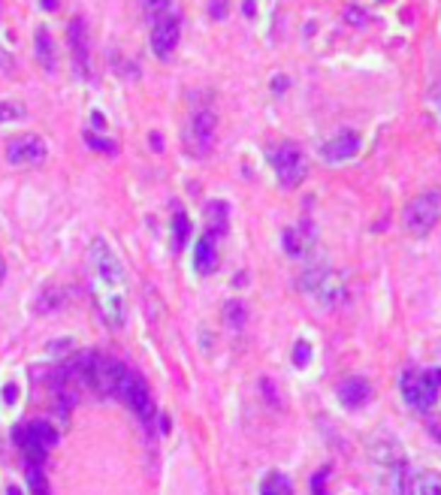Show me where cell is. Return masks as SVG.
<instances>
[{
    "label": "cell",
    "mask_w": 441,
    "mask_h": 495,
    "mask_svg": "<svg viewBox=\"0 0 441 495\" xmlns=\"http://www.w3.org/2000/svg\"><path fill=\"white\" fill-rule=\"evenodd\" d=\"M91 269H94V302L97 311L112 330H121L127 320V302H124V266L106 239L91 242Z\"/></svg>",
    "instance_id": "obj_1"
},
{
    "label": "cell",
    "mask_w": 441,
    "mask_h": 495,
    "mask_svg": "<svg viewBox=\"0 0 441 495\" xmlns=\"http://www.w3.org/2000/svg\"><path fill=\"white\" fill-rule=\"evenodd\" d=\"M299 287L305 290V293H311L323 308H338V305H345V302H348L345 278H342V272H336V269L326 263V257L311 260L309 266L302 269Z\"/></svg>",
    "instance_id": "obj_2"
},
{
    "label": "cell",
    "mask_w": 441,
    "mask_h": 495,
    "mask_svg": "<svg viewBox=\"0 0 441 495\" xmlns=\"http://www.w3.org/2000/svg\"><path fill=\"white\" fill-rule=\"evenodd\" d=\"M399 390L408 408L429 411L438 402L441 390V368H405L399 378Z\"/></svg>",
    "instance_id": "obj_3"
},
{
    "label": "cell",
    "mask_w": 441,
    "mask_h": 495,
    "mask_svg": "<svg viewBox=\"0 0 441 495\" xmlns=\"http://www.w3.org/2000/svg\"><path fill=\"white\" fill-rule=\"evenodd\" d=\"M13 441L16 447L25 453V459L30 465H42L49 456V450L58 444V429L49 420H30L21 423L13 429Z\"/></svg>",
    "instance_id": "obj_4"
},
{
    "label": "cell",
    "mask_w": 441,
    "mask_h": 495,
    "mask_svg": "<svg viewBox=\"0 0 441 495\" xmlns=\"http://www.w3.org/2000/svg\"><path fill=\"white\" fill-rule=\"evenodd\" d=\"M269 163H273L275 170V178L281 187H299L305 182V175H309V161H305V151L299 148V145L293 142H281L275 145L273 151H269Z\"/></svg>",
    "instance_id": "obj_5"
},
{
    "label": "cell",
    "mask_w": 441,
    "mask_h": 495,
    "mask_svg": "<svg viewBox=\"0 0 441 495\" xmlns=\"http://www.w3.org/2000/svg\"><path fill=\"white\" fill-rule=\"evenodd\" d=\"M115 396L127 404V408L137 414V417L145 423V426H151L154 423V399H151V390L149 384L137 375L133 368H124L121 371V378H118V387H115Z\"/></svg>",
    "instance_id": "obj_6"
},
{
    "label": "cell",
    "mask_w": 441,
    "mask_h": 495,
    "mask_svg": "<svg viewBox=\"0 0 441 495\" xmlns=\"http://www.w3.org/2000/svg\"><path fill=\"white\" fill-rule=\"evenodd\" d=\"M441 218V190L433 187V190H423V194H417L408 206H405V230L411 235H426L433 233V227L438 223Z\"/></svg>",
    "instance_id": "obj_7"
},
{
    "label": "cell",
    "mask_w": 441,
    "mask_h": 495,
    "mask_svg": "<svg viewBox=\"0 0 441 495\" xmlns=\"http://www.w3.org/2000/svg\"><path fill=\"white\" fill-rule=\"evenodd\" d=\"M46 142L37 133H21V136H13L6 142V161L13 166H37L46 161Z\"/></svg>",
    "instance_id": "obj_8"
},
{
    "label": "cell",
    "mask_w": 441,
    "mask_h": 495,
    "mask_svg": "<svg viewBox=\"0 0 441 495\" xmlns=\"http://www.w3.org/2000/svg\"><path fill=\"white\" fill-rule=\"evenodd\" d=\"M214 127H218L214 112H209V109L194 112L190 127H188V151L194 154V157H206L212 151V145H214Z\"/></svg>",
    "instance_id": "obj_9"
},
{
    "label": "cell",
    "mask_w": 441,
    "mask_h": 495,
    "mask_svg": "<svg viewBox=\"0 0 441 495\" xmlns=\"http://www.w3.org/2000/svg\"><path fill=\"white\" fill-rule=\"evenodd\" d=\"M178 37H182V18L176 13H164L151 21V52L157 58H169L178 46Z\"/></svg>",
    "instance_id": "obj_10"
},
{
    "label": "cell",
    "mask_w": 441,
    "mask_h": 495,
    "mask_svg": "<svg viewBox=\"0 0 441 495\" xmlns=\"http://www.w3.org/2000/svg\"><path fill=\"white\" fill-rule=\"evenodd\" d=\"M314 242H318V230H314L309 221L293 223V227L285 230V251L290 257H305L314 248Z\"/></svg>",
    "instance_id": "obj_11"
},
{
    "label": "cell",
    "mask_w": 441,
    "mask_h": 495,
    "mask_svg": "<svg viewBox=\"0 0 441 495\" xmlns=\"http://www.w3.org/2000/svg\"><path fill=\"white\" fill-rule=\"evenodd\" d=\"M67 40H70V52H73V61H76V73L79 76H88V33H85V21L82 16H76L70 21V28H67Z\"/></svg>",
    "instance_id": "obj_12"
},
{
    "label": "cell",
    "mask_w": 441,
    "mask_h": 495,
    "mask_svg": "<svg viewBox=\"0 0 441 495\" xmlns=\"http://www.w3.org/2000/svg\"><path fill=\"white\" fill-rule=\"evenodd\" d=\"M360 151V136L354 130H345V133H338V136H333L330 142L321 148V154L326 157L330 163H342V161H350Z\"/></svg>",
    "instance_id": "obj_13"
},
{
    "label": "cell",
    "mask_w": 441,
    "mask_h": 495,
    "mask_svg": "<svg viewBox=\"0 0 441 495\" xmlns=\"http://www.w3.org/2000/svg\"><path fill=\"white\" fill-rule=\"evenodd\" d=\"M336 396L345 408H360V404H366L372 399V384L363 378H345V380H338Z\"/></svg>",
    "instance_id": "obj_14"
},
{
    "label": "cell",
    "mask_w": 441,
    "mask_h": 495,
    "mask_svg": "<svg viewBox=\"0 0 441 495\" xmlns=\"http://www.w3.org/2000/svg\"><path fill=\"white\" fill-rule=\"evenodd\" d=\"M369 456H372V462L381 468H396L405 462L402 447H399V441H393V438H375V441L369 444Z\"/></svg>",
    "instance_id": "obj_15"
},
{
    "label": "cell",
    "mask_w": 441,
    "mask_h": 495,
    "mask_svg": "<svg viewBox=\"0 0 441 495\" xmlns=\"http://www.w3.org/2000/svg\"><path fill=\"white\" fill-rule=\"evenodd\" d=\"M202 215H206V235H212L214 242L221 239L224 233H227V223H230V206L224 199H209L206 202V211H202Z\"/></svg>",
    "instance_id": "obj_16"
},
{
    "label": "cell",
    "mask_w": 441,
    "mask_h": 495,
    "mask_svg": "<svg viewBox=\"0 0 441 495\" xmlns=\"http://www.w3.org/2000/svg\"><path fill=\"white\" fill-rule=\"evenodd\" d=\"M194 269H197V275L202 278H209L214 275V269H218V251H214V239L212 235L202 233L197 245H194Z\"/></svg>",
    "instance_id": "obj_17"
},
{
    "label": "cell",
    "mask_w": 441,
    "mask_h": 495,
    "mask_svg": "<svg viewBox=\"0 0 441 495\" xmlns=\"http://www.w3.org/2000/svg\"><path fill=\"white\" fill-rule=\"evenodd\" d=\"M405 495H441V474L438 471H411Z\"/></svg>",
    "instance_id": "obj_18"
},
{
    "label": "cell",
    "mask_w": 441,
    "mask_h": 495,
    "mask_svg": "<svg viewBox=\"0 0 441 495\" xmlns=\"http://www.w3.org/2000/svg\"><path fill=\"white\" fill-rule=\"evenodd\" d=\"M37 61L46 73H55V66H58V54H55V42H52V33L46 28H37Z\"/></svg>",
    "instance_id": "obj_19"
},
{
    "label": "cell",
    "mask_w": 441,
    "mask_h": 495,
    "mask_svg": "<svg viewBox=\"0 0 441 495\" xmlns=\"http://www.w3.org/2000/svg\"><path fill=\"white\" fill-rule=\"evenodd\" d=\"M260 495H293V483L285 474L273 471V474H266L263 487H260Z\"/></svg>",
    "instance_id": "obj_20"
},
{
    "label": "cell",
    "mask_w": 441,
    "mask_h": 495,
    "mask_svg": "<svg viewBox=\"0 0 441 495\" xmlns=\"http://www.w3.org/2000/svg\"><path fill=\"white\" fill-rule=\"evenodd\" d=\"M25 477H28V489H30V495H52V489H49V480H46V471H42V465H30V462H28Z\"/></svg>",
    "instance_id": "obj_21"
},
{
    "label": "cell",
    "mask_w": 441,
    "mask_h": 495,
    "mask_svg": "<svg viewBox=\"0 0 441 495\" xmlns=\"http://www.w3.org/2000/svg\"><path fill=\"white\" fill-rule=\"evenodd\" d=\"M224 320H227L233 330H242L248 323V308L242 299H227V305H224Z\"/></svg>",
    "instance_id": "obj_22"
},
{
    "label": "cell",
    "mask_w": 441,
    "mask_h": 495,
    "mask_svg": "<svg viewBox=\"0 0 441 495\" xmlns=\"http://www.w3.org/2000/svg\"><path fill=\"white\" fill-rule=\"evenodd\" d=\"M188 233H190L188 215H185V211H176V218H173V245H176V251H182V248H185Z\"/></svg>",
    "instance_id": "obj_23"
},
{
    "label": "cell",
    "mask_w": 441,
    "mask_h": 495,
    "mask_svg": "<svg viewBox=\"0 0 441 495\" xmlns=\"http://www.w3.org/2000/svg\"><path fill=\"white\" fill-rule=\"evenodd\" d=\"M28 115L25 103H16V100H0V124H9V121H21Z\"/></svg>",
    "instance_id": "obj_24"
},
{
    "label": "cell",
    "mask_w": 441,
    "mask_h": 495,
    "mask_svg": "<svg viewBox=\"0 0 441 495\" xmlns=\"http://www.w3.org/2000/svg\"><path fill=\"white\" fill-rule=\"evenodd\" d=\"M169 4H173V0H142V9H145V16L154 21L157 16L169 13Z\"/></svg>",
    "instance_id": "obj_25"
},
{
    "label": "cell",
    "mask_w": 441,
    "mask_h": 495,
    "mask_svg": "<svg viewBox=\"0 0 441 495\" xmlns=\"http://www.w3.org/2000/svg\"><path fill=\"white\" fill-rule=\"evenodd\" d=\"M85 142L91 145L94 151H106V154H115V151H118L115 142H109V139H103V136H94V133H85Z\"/></svg>",
    "instance_id": "obj_26"
},
{
    "label": "cell",
    "mask_w": 441,
    "mask_h": 495,
    "mask_svg": "<svg viewBox=\"0 0 441 495\" xmlns=\"http://www.w3.org/2000/svg\"><path fill=\"white\" fill-rule=\"evenodd\" d=\"M293 363H297V366H309L311 363V344L309 342H297V347H293Z\"/></svg>",
    "instance_id": "obj_27"
},
{
    "label": "cell",
    "mask_w": 441,
    "mask_h": 495,
    "mask_svg": "<svg viewBox=\"0 0 441 495\" xmlns=\"http://www.w3.org/2000/svg\"><path fill=\"white\" fill-rule=\"evenodd\" d=\"M345 21H350V25H357V28H363L366 25V13L360 6H348L345 9Z\"/></svg>",
    "instance_id": "obj_28"
},
{
    "label": "cell",
    "mask_w": 441,
    "mask_h": 495,
    "mask_svg": "<svg viewBox=\"0 0 441 495\" xmlns=\"http://www.w3.org/2000/svg\"><path fill=\"white\" fill-rule=\"evenodd\" d=\"M16 392H18L16 384H6V387H4V402H6V404H13V402H16Z\"/></svg>",
    "instance_id": "obj_29"
},
{
    "label": "cell",
    "mask_w": 441,
    "mask_h": 495,
    "mask_svg": "<svg viewBox=\"0 0 441 495\" xmlns=\"http://www.w3.org/2000/svg\"><path fill=\"white\" fill-rule=\"evenodd\" d=\"M285 88H287V78H285V76L273 78V91H275V94H285Z\"/></svg>",
    "instance_id": "obj_30"
},
{
    "label": "cell",
    "mask_w": 441,
    "mask_h": 495,
    "mask_svg": "<svg viewBox=\"0 0 441 495\" xmlns=\"http://www.w3.org/2000/svg\"><path fill=\"white\" fill-rule=\"evenodd\" d=\"M42 4V9H49V13H55V9H58V0H40Z\"/></svg>",
    "instance_id": "obj_31"
},
{
    "label": "cell",
    "mask_w": 441,
    "mask_h": 495,
    "mask_svg": "<svg viewBox=\"0 0 441 495\" xmlns=\"http://www.w3.org/2000/svg\"><path fill=\"white\" fill-rule=\"evenodd\" d=\"M151 145H154V148H157V151H161V148H164V142H161V136H157V133H151Z\"/></svg>",
    "instance_id": "obj_32"
},
{
    "label": "cell",
    "mask_w": 441,
    "mask_h": 495,
    "mask_svg": "<svg viewBox=\"0 0 441 495\" xmlns=\"http://www.w3.org/2000/svg\"><path fill=\"white\" fill-rule=\"evenodd\" d=\"M6 495H21V489L18 487H6Z\"/></svg>",
    "instance_id": "obj_33"
},
{
    "label": "cell",
    "mask_w": 441,
    "mask_h": 495,
    "mask_svg": "<svg viewBox=\"0 0 441 495\" xmlns=\"http://www.w3.org/2000/svg\"><path fill=\"white\" fill-rule=\"evenodd\" d=\"M4 272H6V266H4V257H0V281H4Z\"/></svg>",
    "instance_id": "obj_34"
}]
</instances>
